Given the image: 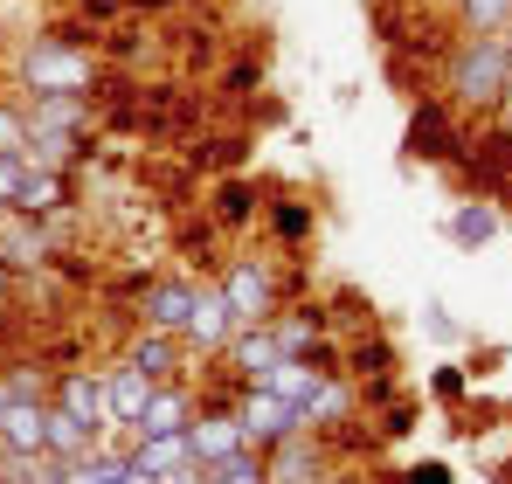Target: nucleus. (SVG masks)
Masks as SVG:
<instances>
[{
    "label": "nucleus",
    "mask_w": 512,
    "mask_h": 484,
    "mask_svg": "<svg viewBox=\"0 0 512 484\" xmlns=\"http://www.w3.org/2000/svg\"><path fill=\"white\" fill-rule=\"evenodd\" d=\"M512 97V63L499 35H457L443 49V104L450 111H499Z\"/></svg>",
    "instance_id": "obj_1"
},
{
    "label": "nucleus",
    "mask_w": 512,
    "mask_h": 484,
    "mask_svg": "<svg viewBox=\"0 0 512 484\" xmlns=\"http://www.w3.org/2000/svg\"><path fill=\"white\" fill-rule=\"evenodd\" d=\"M215 291H222V305H229V319H236V325H270L277 312H284V284H277V270H270L263 256H236V263H222Z\"/></svg>",
    "instance_id": "obj_2"
},
{
    "label": "nucleus",
    "mask_w": 512,
    "mask_h": 484,
    "mask_svg": "<svg viewBox=\"0 0 512 484\" xmlns=\"http://www.w3.org/2000/svg\"><path fill=\"white\" fill-rule=\"evenodd\" d=\"M90 83H97V56L63 35H35L21 49V90H90Z\"/></svg>",
    "instance_id": "obj_3"
},
{
    "label": "nucleus",
    "mask_w": 512,
    "mask_h": 484,
    "mask_svg": "<svg viewBox=\"0 0 512 484\" xmlns=\"http://www.w3.org/2000/svg\"><path fill=\"white\" fill-rule=\"evenodd\" d=\"M263 471H270V484H326L333 478V457H326L319 429H291V436H277L263 450Z\"/></svg>",
    "instance_id": "obj_4"
},
{
    "label": "nucleus",
    "mask_w": 512,
    "mask_h": 484,
    "mask_svg": "<svg viewBox=\"0 0 512 484\" xmlns=\"http://www.w3.org/2000/svg\"><path fill=\"white\" fill-rule=\"evenodd\" d=\"M236 422H243V443H250V450H270L277 436L305 429V408H291L277 388H263V381H256V388L236 395Z\"/></svg>",
    "instance_id": "obj_5"
},
{
    "label": "nucleus",
    "mask_w": 512,
    "mask_h": 484,
    "mask_svg": "<svg viewBox=\"0 0 512 484\" xmlns=\"http://www.w3.org/2000/svg\"><path fill=\"white\" fill-rule=\"evenodd\" d=\"M194 298H201V284H187V277H146L139 284V319L153 325V332H180L187 339Z\"/></svg>",
    "instance_id": "obj_6"
},
{
    "label": "nucleus",
    "mask_w": 512,
    "mask_h": 484,
    "mask_svg": "<svg viewBox=\"0 0 512 484\" xmlns=\"http://www.w3.org/2000/svg\"><path fill=\"white\" fill-rule=\"evenodd\" d=\"M222 360H229V374L256 388V381H270V367L284 360V346H277V332L270 325H236V339L222 346Z\"/></svg>",
    "instance_id": "obj_7"
},
{
    "label": "nucleus",
    "mask_w": 512,
    "mask_h": 484,
    "mask_svg": "<svg viewBox=\"0 0 512 484\" xmlns=\"http://www.w3.org/2000/svg\"><path fill=\"white\" fill-rule=\"evenodd\" d=\"M90 90H28V132H90Z\"/></svg>",
    "instance_id": "obj_8"
},
{
    "label": "nucleus",
    "mask_w": 512,
    "mask_h": 484,
    "mask_svg": "<svg viewBox=\"0 0 512 484\" xmlns=\"http://www.w3.org/2000/svg\"><path fill=\"white\" fill-rule=\"evenodd\" d=\"M187 450H194V464H222L229 450H243V422H236V408H194V422H187Z\"/></svg>",
    "instance_id": "obj_9"
},
{
    "label": "nucleus",
    "mask_w": 512,
    "mask_h": 484,
    "mask_svg": "<svg viewBox=\"0 0 512 484\" xmlns=\"http://www.w3.org/2000/svg\"><path fill=\"white\" fill-rule=\"evenodd\" d=\"M409 153L416 160H457V118L443 97H423L416 118H409Z\"/></svg>",
    "instance_id": "obj_10"
},
{
    "label": "nucleus",
    "mask_w": 512,
    "mask_h": 484,
    "mask_svg": "<svg viewBox=\"0 0 512 484\" xmlns=\"http://www.w3.org/2000/svg\"><path fill=\"white\" fill-rule=\"evenodd\" d=\"M153 374L146 367H132V360H118V367H104V395H111V429H132L139 415H146V402H153Z\"/></svg>",
    "instance_id": "obj_11"
},
{
    "label": "nucleus",
    "mask_w": 512,
    "mask_h": 484,
    "mask_svg": "<svg viewBox=\"0 0 512 484\" xmlns=\"http://www.w3.org/2000/svg\"><path fill=\"white\" fill-rule=\"evenodd\" d=\"M56 402L70 408V415H84L97 436L111 429V395H104V374H90V367H63V374H56Z\"/></svg>",
    "instance_id": "obj_12"
},
{
    "label": "nucleus",
    "mask_w": 512,
    "mask_h": 484,
    "mask_svg": "<svg viewBox=\"0 0 512 484\" xmlns=\"http://www.w3.org/2000/svg\"><path fill=\"white\" fill-rule=\"evenodd\" d=\"M187 422H194V388L187 381H160L146 415L132 422V436H187Z\"/></svg>",
    "instance_id": "obj_13"
},
{
    "label": "nucleus",
    "mask_w": 512,
    "mask_h": 484,
    "mask_svg": "<svg viewBox=\"0 0 512 484\" xmlns=\"http://www.w3.org/2000/svg\"><path fill=\"white\" fill-rule=\"evenodd\" d=\"M42 436H49V402H7L0 395V450L42 457Z\"/></svg>",
    "instance_id": "obj_14"
},
{
    "label": "nucleus",
    "mask_w": 512,
    "mask_h": 484,
    "mask_svg": "<svg viewBox=\"0 0 512 484\" xmlns=\"http://www.w3.org/2000/svg\"><path fill=\"white\" fill-rule=\"evenodd\" d=\"M42 450H49L56 464H70V471H77L90 450H97V429H90L84 415H70L63 402H49V436H42Z\"/></svg>",
    "instance_id": "obj_15"
},
{
    "label": "nucleus",
    "mask_w": 512,
    "mask_h": 484,
    "mask_svg": "<svg viewBox=\"0 0 512 484\" xmlns=\"http://www.w3.org/2000/svg\"><path fill=\"white\" fill-rule=\"evenodd\" d=\"M0 263L7 270H42L49 263V236H42L35 215H14L7 208V222H0Z\"/></svg>",
    "instance_id": "obj_16"
},
{
    "label": "nucleus",
    "mask_w": 512,
    "mask_h": 484,
    "mask_svg": "<svg viewBox=\"0 0 512 484\" xmlns=\"http://www.w3.org/2000/svg\"><path fill=\"white\" fill-rule=\"evenodd\" d=\"M63 201H70V173L28 166V173H21V194H14V215H35V222H42V215H56Z\"/></svg>",
    "instance_id": "obj_17"
},
{
    "label": "nucleus",
    "mask_w": 512,
    "mask_h": 484,
    "mask_svg": "<svg viewBox=\"0 0 512 484\" xmlns=\"http://www.w3.org/2000/svg\"><path fill=\"white\" fill-rule=\"evenodd\" d=\"M229 339H236V319H229L222 291H201V298H194V319H187V346H201V353H222Z\"/></svg>",
    "instance_id": "obj_18"
},
{
    "label": "nucleus",
    "mask_w": 512,
    "mask_h": 484,
    "mask_svg": "<svg viewBox=\"0 0 512 484\" xmlns=\"http://www.w3.org/2000/svg\"><path fill=\"white\" fill-rule=\"evenodd\" d=\"M180 346H187L180 332H153V325H146V332L125 346V360H132V367H146L153 381H180Z\"/></svg>",
    "instance_id": "obj_19"
},
{
    "label": "nucleus",
    "mask_w": 512,
    "mask_h": 484,
    "mask_svg": "<svg viewBox=\"0 0 512 484\" xmlns=\"http://www.w3.org/2000/svg\"><path fill=\"white\" fill-rule=\"evenodd\" d=\"M319 381H326V367H319L312 353H284V360L270 367V381H263V388H277L291 408H305L312 395H319Z\"/></svg>",
    "instance_id": "obj_20"
},
{
    "label": "nucleus",
    "mask_w": 512,
    "mask_h": 484,
    "mask_svg": "<svg viewBox=\"0 0 512 484\" xmlns=\"http://www.w3.org/2000/svg\"><path fill=\"white\" fill-rule=\"evenodd\" d=\"M28 166H49V173H70L77 160H90V132H28Z\"/></svg>",
    "instance_id": "obj_21"
},
{
    "label": "nucleus",
    "mask_w": 512,
    "mask_h": 484,
    "mask_svg": "<svg viewBox=\"0 0 512 484\" xmlns=\"http://www.w3.org/2000/svg\"><path fill=\"white\" fill-rule=\"evenodd\" d=\"M353 402H360V395H353V381H346V374H326V381H319V395L305 402V429L333 436L346 415H353Z\"/></svg>",
    "instance_id": "obj_22"
},
{
    "label": "nucleus",
    "mask_w": 512,
    "mask_h": 484,
    "mask_svg": "<svg viewBox=\"0 0 512 484\" xmlns=\"http://www.w3.org/2000/svg\"><path fill=\"white\" fill-rule=\"evenodd\" d=\"M457 35H506L512 28V0H450Z\"/></svg>",
    "instance_id": "obj_23"
},
{
    "label": "nucleus",
    "mask_w": 512,
    "mask_h": 484,
    "mask_svg": "<svg viewBox=\"0 0 512 484\" xmlns=\"http://www.w3.org/2000/svg\"><path fill=\"white\" fill-rule=\"evenodd\" d=\"M492 236H499V208H485V201H464V208L450 215V242H457V249H485Z\"/></svg>",
    "instance_id": "obj_24"
},
{
    "label": "nucleus",
    "mask_w": 512,
    "mask_h": 484,
    "mask_svg": "<svg viewBox=\"0 0 512 484\" xmlns=\"http://www.w3.org/2000/svg\"><path fill=\"white\" fill-rule=\"evenodd\" d=\"M132 457H139L146 471H160V478H173L180 464H194L187 436H132Z\"/></svg>",
    "instance_id": "obj_25"
},
{
    "label": "nucleus",
    "mask_w": 512,
    "mask_h": 484,
    "mask_svg": "<svg viewBox=\"0 0 512 484\" xmlns=\"http://www.w3.org/2000/svg\"><path fill=\"white\" fill-rule=\"evenodd\" d=\"M201 484H270V471H263V450H229L222 464H201Z\"/></svg>",
    "instance_id": "obj_26"
},
{
    "label": "nucleus",
    "mask_w": 512,
    "mask_h": 484,
    "mask_svg": "<svg viewBox=\"0 0 512 484\" xmlns=\"http://www.w3.org/2000/svg\"><path fill=\"white\" fill-rule=\"evenodd\" d=\"M319 305H305V312H298V319H270V332H277V346H284V353H312V346H319Z\"/></svg>",
    "instance_id": "obj_27"
},
{
    "label": "nucleus",
    "mask_w": 512,
    "mask_h": 484,
    "mask_svg": "<svg viewBox=\"0 0 512 484\" xmlns=\"http://www.w3.org/2000/svg\"><path fill=\"white\" fill-rule=\"evenodd\" d=\"M0 153H28V104L0 97Z\"/></svg>",
    "instance_id": "obj_28"
},
{
    "label": "nucleus",
    "mask_w": 512,
    "mask_h": 484,
    "mask_svg": "<svg viewBox=\"0 0 512 484\" xmlns=\"http://www.w3.org/2000/svg\"><path fill=\"white\" fill-rule=\"evenodd\" d=\"M270 229H277L284 242L312 236V208H305V201H277V208H270Z\"/></svg>",
    "instance_id": "obj_29"
},
{
    "label": "nucleus",
    "mask_w": 512,
    "mask_h": 484,
    "mask_svg": "<svg viewBox=\"0 0 512 484\" xmlns=\"http://www.w3.org/2000/svg\"><path fill=\"white\" fill-rule=\"evenodd\" d=\"M0 395H7V402H49V395H42V374H28V367L0 374Z\"/></svg>",
    "instance_id": "obj_30"
},
{
    "label": "nucleus",
    "mask_w": 512,
    "mask_h": 484,
    "mask_svg": "<svg viewBox=\"0 0 512 484\" xmlns=\"http://www.w3.org/2000/svg\"><path fill=\"white\" fill-rule=\"evenodd\" d=\"M21 173H28V160H21V153H0V215L14 208V194H21Z\"/></svg>",
    "instance_id": "obj_31"
},
{
    "label": "nucleus",
    "mask_w": 512,
    "mask_h": 484,
    "mask_svg": "<svg viewBox=\"0 0 512 484\" xmlns=\"http://www.w3.org/2000/svg\"><path fill=\"white\" fill-rule=\"evenodd\" d=\"M388 367H395V353H388L381 339H374V346H353V374H388Z\"/></svg>",
    "instance_id": "obj_32"
},
{
    "label": "nucleus",
    "mask_w": 512,
    "mask_h": 484,
    "mask_svg": "<svg viewBox=\"0 0 512 484\" xmlns=\"http://www.w3.org/2000/svg\"><path fill=\"white\" fill-rule=\"evenodd\" d=\"M215 215H222V222H243V215H250V187H236V180H229V187H222V201H215Z\"/></svg>",
    "instance_id": "obj_33"
},
{
    "label": "nucleus",
    "mask_w": 512,
    "mask_h": 484,
    "mask_svg": "<svg viewBox=\"0 0 512 484\" xmlns=\"http://www.w3.org/2000/svg\"><path fill=\"white\" fill-rule=\"evenodd\" d=\"M457 395H464V374L443 367V374H436V402H457Z\"/></svg>",
    "instance_id": "obj_34"
},
{
    "label": "nucleus",
    "mask_w": 512,
    "mask_h": 484,
    "mask_svg": "<svg viewBox=\"0 0 512 484\" xmlns=\"http://www.w3.org/2000/svg\"><path fill=\"white\" fill-rule=\"evenodd\" d=\"M118 484H167V478H160V471H146L139 457H125V478H118Z\"/></svg>",
    "instance_id": "obj_35"
},
{
    "label": "nucleus",
    "mask_w": 512,
    "mask_h": 484,
    "mask_svg": "<svg viewBox=\"0 0 512 484\" xmlns=\"http://www.w3.org/2000/svg\"><path fill=\"white\" fill-rule=\"evenodd\" d=\"M409 484H450V471H443V464H416V471H409Z\"/></svg>",
    "instance_id": "obj_36"
},
{
    "label": "nucleus",
    "mask_w": 512,
    "mask_h": 484,
    "mask_svg": "<svg viewBox=\"0 0 512 484\" xmlns=\"http://www.w3.org/2000/svg\"><path fill=\"white\" fill-rule=\"evenodd\" d=\"M132 7H146V14H160V7H173V0H132Z\"/></svg>",
    "instance_id": "obj_37"
},
{
    "label": "nucleus",
    "mask_w": 512,
    "mask_h": 484,
    "mask_svg": "<svg viewBox=\"0 0 512 484\" xmlns=\"http://www.w3.org/2000/svg\"><path fill=\"white\" fill-rule=\"evenodd\" d=\"M0 332H7V312H0Z\"/></svg>",
    "instance_id": "obj_38"
}]
</instances>
